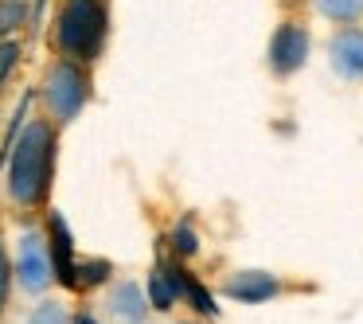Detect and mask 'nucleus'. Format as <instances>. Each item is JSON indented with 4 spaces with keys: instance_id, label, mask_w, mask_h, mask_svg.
I'll return each instance as SVG.
<instances>
[{
    "instance_id": "1",
    "label": "nucleus",
    "mask_w": 363,
    "mask_h": 324,
    "mask_svg": "<svg viewBox=\"0 0 363 324\" xmlns=\"http://www.w3.org/2000/svg\"><path fill=\"white\" fill-rule=\"evenodd\" d=\"M59 129L48 118H32L20 125L9 145V199L20 211H40L55 184Z\"/></svg>"
},
{
    "instance_id": "2",
    "label": "nucleus",
    "mask_w": 363,
    "mask_h": 324,
    "mask_svg": "<svg viewBox=\"0 0 363 324\" xmlns=\"http://www.w3.org/2000/svg\"><path fill=\"white\" fill-rule=\"evenodd\" d=\"M110 40V4L106 0H63L55 12V51L59 59H71L90 67L102 59Z\"/></svg>"
},
{
    "instance_id": "3",
    "label": "nucleus",
    "mask_w": 363,
    "mask_h": 324,
    "mask_svg": "<svg viewBox=\"0 0 363 324\" xmlns=\"http://www.w3.org/2000/svg\"><path fill=\"white\" fill-rule=\"evenodd\" d=\"M90 94H94L90 67H79V63H71V59H55V63L43 71V82H40L43 118L55 129L71 125V121L90 106Z\"/></svg>"
},
{
    "instance_id": "4",
    "label": "nucleus",
    "mask_w": 363,
    "mask_h": 324,
    "mask_svg": "<svg viewBox=\"0 0 363 324\" xmlns=\"http://www.w3.org/2000/svg\"><path fill=\"white\" fill-rule=\"evenodd\" d=\"M308 59H313V32H308L301 20L285 16L281 24L269 32V43H266V67L274 79H293V74H301L308 67Z\"/></svg>"
},
{
    "instance_id": "5",
    "label": "nucleus",
    "mask_w": 363,
    "mask_h": 324,
    "mask_svg": "<svg viewBox=\"0 0 363 324\" xmlns=\"http://www.w3.org/2000/svg\"><path fill=\"white\" fill-rule=\"evenodd\" d=\"M12 281H20V289L40 297V293L51 289L55 274H51V254H48V238H43L40 223H28L20 230L16 242V258H12Z\"/></svg>"
},
{
    "instance_id": "6",
    "label": "nucleus",
    "mask_w": 363,
    "mask_h": 324,
    "mask_svg": "<svg viewBox=\"0 0 363 324\" xmlns=\"http://www.w3.org/2000/svg\"><path fill=\"white\" fill-rule=\"evenodd\" d=\"M219 293L227 301H238V305H266V301H277L285 293V281L274 269H230L223 277Z\"/></svg>"
},
{
    "instance_id": "7",
    "label": "nucleus",
    "mask_w": 363,
    "mask_h": 324,
    "mask_svg": "<svg viewBox=\"0 0 363 324\" xmlns=\"http://www.w3.org/2000/svg\"><path fill=\"white\" fill-rule=\"evenodd\" d=\"M43 238H48L55 281H63L67 289H74V266H79V258H74V235H71V227H67V219L59 211H48V219H43Z\"/></svg>"
},
{
    "instance_id": "8",
    "label": "nucleus",
    "mask_w": 363,
    "mask_h": 324,
    "mask_svg": "<svg viewBox=\"0 0 363 324\" xmlns=\"http://www.w3.org/2000/svg\"><path fill=\"white\" fill-rule=\"evenodd\" d=\"M184 281H188V269L180 262H157L149 274V285H145V301L157 313H172L184 301Z\"/></svg>"
},
{
    "instance_id": "9",
    "label": "nucleus",
    "mask_w": 363,
    "mask_h": 324,
    "mask_svg": "<svg viewBox=\"0 0 363 324\" xmlns=\"http://www.w3.org/2000/svg\"><path fill=\"white\" fill-rule=\"evenodd\" d=\"M328 63L340 79L363 82V28H340L328 40Z\"/></svg>"
},
{
    "instance_id": "10",
    "label": "nucleus",
    "mask_w": 363,
    "mask_h": 324,
    "mask_svg": "<svg viewBox=\"0 0 363 324\" xmlns=\"http://www.w3.org/2000/svg\"><path fill=\"white\" fill-rule=\"evenodd\" d=\"M106 313H110L118 324H145V320H149V301H145V289L133 281V277L113 281L110 293H106Z\"/></svg>"
},
{
    "instance_id": "11",
    "label": "nucleus",
    "mask_w": 363,
    "mask_h": 324,
    "mask_svg": "<svg viewBox=\"0 0 363 324\" xmlns=\"http://www.w3.org/2000/svg\"><path fill=\"white\" fill-rule=\"evenodd\" d=\"M35 16V0H0V40H16V32Z\"/></svg>"
},
{
    "instance_id": "12",
    "label": "nucleus",
    "mask_w": 363,
    "mask_h": 324,
    "mask_svg": "<svg viewBox=\"0 0 363 324\" xmlns=\"http://www.w3.org/2000/svg\"><path fill=\"white\" fill-rule=\"evenodd\" d=\"M316 12L336 28H359L363 0H316Z\"/></svg>"
},
{
    "instance_id": "13",
    "label": "nucleus",
    "mask_w": 363,
    "mask_h": 324,
    "mask_svg": "<svg viewBox=\"0 0 363 324\" xmlns=\"http://www.w3.org/2000/svg\"><path fill=\"white\" fill-rule=\"evenodd\" d=\"M113 277V266L106 258H79L74 266V289H98Z\"/></svg>"
},
{
    "instance_id": "14",
    "label": "nucleus",
    "mask_w": 363,
    "mask_h": 324,
    "mask_svg": "<svg viewBox=\"0 0 363 324\" xmlns=\"http://www.w3.org/2000/svg\"><path fill=\"white\" fill-rule=\"evenodd\" d=\"M71 308H67V301L59 297H43L32 305V313H28V324H71Z\"/></svg>"
},
{
    "instance_id": "15",
    "label": "nucleus",
    "mask_w": 363,
    "mask_h": 324,
    "mask_svg": "<svg viewBox=\"0 0 363 324\" xmlns=\"http://www.w3.org/2000/svg\"><path fill=\"white\" fill-rule=\"evenodd\" d=\"M168 246H172V254H176V262L180 258H191V254H199V235H196V227H191V219H180L172 227V238H168Z\"/></svg>"
},
{
    "instance_id": "16",
    "label": "nucleus",
    "mask_w": 363,
    "mask_h": 324,
    "mask_svg": "<svg viewBox=\"0 0 363 324\" xmlns=\"http://www.w3.org/2000/svg\"><path fill=\"white\" fill-rule=\"evenodd\" d=\"M184 301H188V305L196 308L199 316H215V313H219V305H215L211 289H203V285H199L191 274H188V281H184Z\"/></svg>"
},
{
    "instance_id": "17",
    "label": "nucleus",
    "mask_w": 363,
    "mask_h": 324,
    "mask_svg": "<svg viewBox=\"0 0 363 324\" xmlns=\"http://www.w3.org/2000/svg\"><path fill=\"white\" fill-rule=\"evenodd\" d=\"M20 67V43L16 40H0V86L16 74Z\"/></svg>"
},
{
    "instance_id": "18",
    "label": "nucleus",
    "mask_w": 363,
    "mask_h": 324,
    "mask_svg": "<svg viewBox=\"0 0 363 324\" xmlns=\"http://www.w3.org/2000/svg\"><path fill=\"white\" fill-rule=\"evenodd\" d=\"M9 297H12V258H9L4 238H0V313L9 308Z\"/></svg>"
},
{
    "instance_id": "19",
    "label": "nucleus",
    "mask_w": 363,
    "mask_h": 324,
    "mask_svg": "<svg viewBox=\"0 0 363 324\" xmlns=\"http://www.w3.org/2000/svg\"><path fill=\"white\" fill-rule=\"evenodd\" d=\"M285 9H297V4H305V0H281Z\"/></svg>"
}]
</instances>
